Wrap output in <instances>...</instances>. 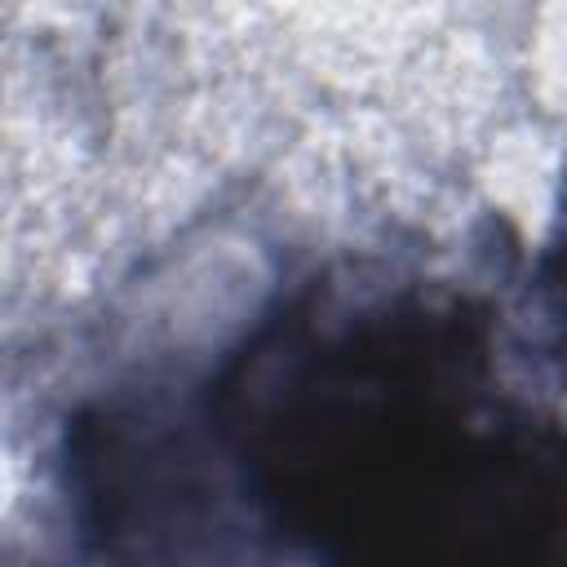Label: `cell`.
Returning a JSON list of instances; mask_svg holds the SVG:
<instances>
[{
  "label": "cell",
  "mask_w": 567,
  "mask_h": 567,
  "mask_svg": "<svg viewBox=\"0 0 567 567\" xmlns=\"http://www.w3.org/2000/svg\"><path fill=\"white\" fill-rule=\"evenodd\" d=\"M230 527L315 563H509L567 532V425L492 310L354 270L279 301L195 390Z\"/></svg>",
  "instance_id": "6da1fadb"
},
{
  "label": "cell",
  "mask_w": 567,
  "mask_h": 567,
  "mask_svg": "<svg viewBox=\"0 0 567 567\" xmlns=\"http://www.w3.org/2000/svg\"><path fill=\"white\" fill-rule=\"evenodd\" d=\"M532 301H536V315H540V328H545L554 354L567 359V190H563L558 217L549 226L545 252L532 275Z\"/></svg>",
  "instance_id": "7a4b0ae2"
}]
</instances>
